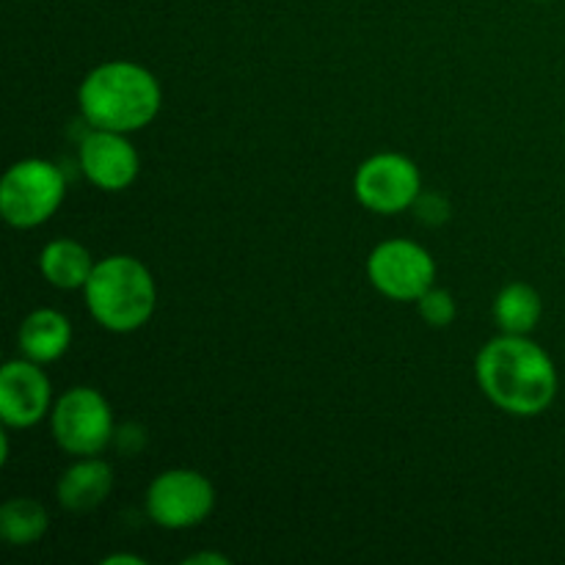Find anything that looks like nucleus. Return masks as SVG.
<instances>
[{
    "label": "nucleus",
    "mask_w": 565,
    "mask_h": 565,
    "mask_svg": "<svg viewBox=\"0 0 565 565\" xmlns=\"http://www.w3.org/2000/svg\"><path fill=\"white\" fill-rule=\"evenodd\" d=\"M77 160H81L83 177L108 193L130 188L141 169V158L136 147L127 141V132L97 130V127H92V132L81 141Z\"/></svg>",
    "instance_id": "nucleus-10"
},
{
    "label": "nucleus",
    "mask_w": 565,
    "mask_h": 565,
    "mask_svg": "<svg viewBox=\"0 0 565 565\" xmlns=\"http://www.w3.org/2000/svg\"><path fill=\"white\" fill-rule=\"evenodd\" d=\"M417 309L419 318H423L430 329H447L458 315L456 298H452L450 290H441V287H430V290L417 301Z\"/></svg>",
    "instance_id": "nucleus-16"
},
{
    "label": "nucleus",
    "mask_w": 565,
    "mask_h": 565,
    "mask_svg": "<svg viewBox=\"0 0 565 565\" xmlns=\"http://www.w3.org/2000/svg\"><path fill=\"white\" fill-rule=\"evenodd\" d=\"M94 257L83 243L72 237H58L50 241L39 254V270L44 281L58 290H83L94 270Z\"/></svg>",
    "instance_id": "nucleus-13"
},
{
    "label": "nucleus",
    "mask_w": 565,
    "mask_h": 565,
    "mask_svg": "<svg viewBox=\"0 0 565 565\" xmlns=\"http://www.w3.org/2000/svg\"><path fill=\"white\" fill-rule=\"evenodd\" d=\"M367 279L392 301H419L434 287L436 263L425 246L397 237L370 252Z\"/></svg>",
    "instance_id": "nucleus-7"
},
{
    "label": "nucleus",
    "mask_w": 565,
    "mask_h": 565,
    "mask_svg": "<svg viewBox=\"0 0 565 565\" xmlns=\"http://www.w3.org/2000/svg\"><path fill=\"white\" fill-rule=\"evenodd\" d=\"M483 395L513 417H539L557 397V367L550 353L522 334H500L475 362Z\"/></svg>",
    "instance_id": "nucleus-1"
},
{
    "label": "nucleus",
    "mask_w": 565,
    "mask_h": 565,
    "mask_svg": "<svg viewBox=\"0 0 565 565\" xmlns=\"http://www.w3.org/2000/svg\"><path fill=\"white\" fill-rule=\"evenodd\" d=\"M541 312H544V303H541L539 290L524 281L505 285L494 301V320L502 334L530 337L539 326Z\"/></svg>",
    "instance_id": "nucleus-14"
},
{
    "label": "nucleus",
    "mask_w": 565,
    "mask_h": 565,
    "mask_svg": "<svg viewBox=\"0 0 565 565\" xmlns=\"http://www.w3.org/2000/svg\"><path fill=\"white\" fill-rule=\"evenodd\" d=\"M147 516L163 530H191L215 508V489L196 469H166L143 497Z\"/></svg>",
    "instance_id": "nucleus-6"
},
{
    "label": "nucleus",
    "mask_w": 565,
    "mask_h": 565,
    "mask_svg": "<svg viewBox=\"0 0 565 565\" xmlns=\"http://www.w3.org/2000/svg\"><path fill=\"white\" fill-rule=\"evenodd\" d=\"M50 428L66 456H99L114 441L116 425L110 403L92 386H72L55 401Z\"/></svg>",
    "instance_id": "nucleus-5"
},
{
    "label": "nucleus",
    "mask_w": 565,
    "mask_h": 565,
    "mask_svg": "<svg viewBox=\"0 0 565 565\" xmlns=\"http://www.w3.org/2000/svg\"><path fill=\"white\" fill-rule=\"evenodd\" d=\"M110 489H114L110 463L97 456H86L64 469L58 486H55V494H58L61 508L72 513H86L103 505Z\"/></svg>",
    "instance_id": "nucleus-11"
},
{
    "label": "nucleus",
    "mask_w": 565,
    "mask_h": 565,
    "mask_svg": "<svg viewBox=\"0 0 565 565\" xmlns=\"http://www.w3.org/2000/svg\"><path fill=\"white\" fill-rule=\"evenodd\" d=\"M353 193L370 213L397 215L414 207L423 193V177H419L417 163L406 154L379 152L356 169Z\"/></svg>",
    "instance_id": "nucleus-8"
},
{
    "label": "nucleus",
    "mask_w": 565,
    "mask_h": 565,
    "mask_svg": "<svg viewBox=\"0 0 565 565\" xmlns=\"http://www.w3.org/2000/svg\"><path fill=\"white\" fill-rule=\"evenodd\" d=\"M185 565H230V557L221 552H199V555L185 557Z\"/></svg>",
    "instance_id": "nucleus-19"
},
{
    "label": "nucleus",
    "mask_w": 565,
    "mask_h": 565,
    "mask_svg": "<svg viewBox=\"0 0 565 565\" xmlns=\"http://www.w3.org/2000/svg\"><path fill=\"white\" fill-rule=\"evenodd\" d=\"M53 386L42 364L31 359H11L0 370V419L6 428H33L53 408Z\"/></svg>",
    "instance_id": "nucleus-9"
},
{
    "label": "nucleus",
    "mask_w": 565,
    "mask_h": 565,
    "mask_svg": "<svg viewBox=\"0 0 565 565\" xmlns=\"http://www.w3.org/2000/svg\"><path fill=\"white\" fill-rule=\"evenodd\" d=\"M64 196V171L42 158L17 160L0 180V213L14 230H33L50 221Z\"/></svg>",
    "instance_id": "nucleus-4"
},
{
    "label": "nucleus",
    "mask_w": 565,
    "mask_h": 565,
    "mask_svg": "<svg viewBox=\"0 0 565 565\" xmlns=\"http://www.w3.org/2000/svg\"><path fill=\"white\" fill-rule=\"evenodd\" d=\"M83 119L97 130L136 132L152 125L163 105L160 83L147 66L108 61L83 77L77 88Z\"/></svg>",
    "instance_id": "nucleus-2"
},
{
    "label": "nucleus",
    "mask_w": 565,
    "mask_h": 565,
    "mask_svg": "<svg viewBox=\"0 0 565 565\" xmlns=\"http://www.w3.org/2000/svg\"><path fill=\"white\" fill-rule=\"evenodd\" d=\"M103 565H147V561L138 555H108L103 557Z\"/></svg>",
    "instance_id": "nucleus-20"
},
{
    "label": "nucleus",
    "mask_w": 565,
    "mask_h": 565,
    "mask_svg": "<svg viewBox=\"0 0 565 565\" xmlns=\"http://www.w3.org/2000/svg\"><path fill=\"white\" fill-rule=\"evenodd\" d=\"M114 441H116V447L125 452V456H138V452L143 450V445H147V430H143L141 425L127 423L116 430Z\"/></svg>",
    "instance_id": "nucleus-18"
},
{
    "label": "nucleus",
    "mask_w": 565,
    "mask_h": 565,
    "mask_svg": "<svg viewBox=\"0 0 565 565\" xmlns=\"http://www.w3.org/2000/svg\"><path fill=\"white\" fill-rule=\"evenodd\" d=\"M86 309L105 331L130 334L149 323L158 303V287L141 259L114 254L94 265L83 287Z\"/></svg>",
    "instance_id": "nucleus-3"
},
{
    "label": "nucleus",
    "mask_w": 565,
    "mask_h": 565,
    "mask_svg": "<svg viewBox=\"0 0 565 565\" xmlns=\"http://www.w3.org/2000/svg\"><path fill=\"white\" fill-rule=\"evenodd\" d=\"M9 452H11V445H9V434H3V452H0V461H9Z\"/></svg>",
    "instance_id": "nucleus-21"
},
{
    "label": "nucleus",
    "mask_w": 565,
    "mask_h": 565,
    "mask_svg": "<svg viewBox=\"0 0 565 565\" xmlns=\"http://www.w3.org/2000/svg\"><path fill=\"white\" fill-rule=\"evenodd\" d=\"M20 353L31 362L50 364L55 359L64 356L70 351L72 342V326L66 315H61L58 309H36V312L28 315L20 326Z\"/></svg>",
    "instance_id": "nucleus-12"
},
{
    "label": "nucleus",
    "mask_w": 565,
    "mask_h": 565,
    "mask_svg": "<svg viewBox=\"0 0 565 565\" xmlns=\"http://www.w3.org/2000/svg\"><path fill=\"white\" fill-rule=\"evenodd\" d=\"M47 508L31 497H14L0 508V535L9 546H31L47 533Z\"/></svg>",
    "instance_id": "nucleus-15"
},
{
    "label": "nucleus",
    "mask_w": 565,
    "mask_h": 565,
    "mask_svg": "<svg viewBox=\"0 0 565 565\" xmlns=\"http://www.w3.org/2000/svg\"><path fill=\"white\" fill-rule=\"evenodd\" d=\"M414 210H417V218L428 226H439L450 218V204L439 193H419Z\"/></svg>",
    "instance_id": "nucleus-17"
}]
</instances>
